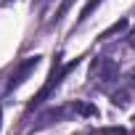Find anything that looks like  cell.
<instances>
[{"mask_svg":"<svg viewBox=\"0 0 135 135\" xmlns=\"http://www.w3.org/2000/svg\"><path fill=\"white\" fill-rule=\"evenodd\" d=\"M66 114H72V106H61V109H48V111H42L40 117H37V124L32 127V130H42V127H48V124H53V122H58V119H64Z\"/></svg>","mask_w":135,"mask_h":135,"instance_id":"4","label":"cell"},{"mask_svg":"<svg viewBox=\"0 0 135 135\" xmlns=\"http://www.w3.org/2000/svg\"><path fill=\"white\" fill-rule=\"evenodd\" d=\"M117 77H119V66H117V61L98 56V58L90 64V80H95V82H101V85H109V82H114Z\"/></svg>","mask_w":135,"mask_h":135,"instance_id":"2","label":"cell"},{"mask_svg":"<svg viewBox=\"0 0 135 135\" xmlns=\"http://www.w3.org/2000/svg\"><path fill=\"white\" fill-rule=\"evenodd\" d=\"M90 135H127L122 127H101V130H93Z\"/></svg>","mask_w":135,"mask_h":135,"instance_id":"7","label":"cell"},{"mask_svg":"<svg viewBox=\"0 0 135 135\" xmlns=\"http://www.w3.org/2000/svg\"><path fill=\"white\" fill-rule=\"evenodd\" d=\"M124 27H127V21H117V24H111V27H109V29H106V32L101 35V40H109V37L114 35V32H122Z\"/></svg>","mask_w":135,"mask_h":135,"instance_id":"8","label":"cell"},{"mask_svg":"<svg viewBox=\"0 0 135 135\" xmlns=\"http://www.w3.org/2000/svg\"><path fill=\"white\" fill-rule=\"evenodd\" d=\"M37 64H40V56H29L27 61H21L16 69L11 72V80H8V85H6V90H16L19 85H24V80L37 69Z\"/></svg>","mask_w":135,"mask_h":135,"instance_id":"3","label":"cell"},{"mask_svg":"<svg viewBox=\"0 0 135 135\" xmlns=\"http://www.w3.org/2000/svg\"><path fill=\"white\" fill-rule=\"evenodd\" d=\"M101 3H103V0H88V3H85V8L80 11V21H82V19H88V16H90V13H93Z\"/></svg>","mask_w":135,"mask_h":135,"instance_id":"6","label":"cell"},{"mask_svg":"<svg viewBox=\"0 0 135 135\" xmlns=\"http://www.w3.org/2000/svg\"><path fill=\"white\" fill-rule=\"evenodd\" d=\"M80 64V58H74V61H69V64H64L61 61V56H56V61H53V66H50V74H48V80H45V85L40 88V93L29 101V109H35V106H40L50 93H53V88H58L61 85V80L66 77V74H69L72 69H74V66Z\"/></svg>","mask_w":135,"mask_h":135,"instance_id":"1","label":"cell"},{"mask_svg":"<svg viewBox=\"0 0 135 135\" xmlns=\"http://www.w3.org/2000/svg\"><path fill=\"white\" fill-rule=\"evenodd\" d=\"M72 114H82V117H98V109H95L93 103L77 101V103H72Z\"/></svg>","mask_w":135,"mask_h":135,"instance_id":"5","label":"cell"}]
</instances>
